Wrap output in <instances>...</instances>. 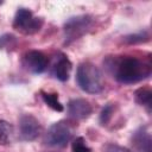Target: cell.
I'll list each match as a JSON object with an SVG mask.
<instances>
[{"label":"cell","mask_w":152,"mask_h":152,"mask_svg":"<svg viewBox=\"0 0 152 152\" xmlns=\"http://www.w3.org/2000/svg\"><path fill=\"white\" fill-rule=\"evenodd\" d=\"M132 145L137 152H152V138L146 126L139 127L133 133Z\"/></svg>","instance_id":"ba28073f"},{"label":"cell","mask_w":152,"mask_h":152,"mask_svg":"<svg viewBox=\"0 0 152 152\" xmlns=\"http://www.w3.org/2000/svg\"><path fill=\"white\" fill-rule=\"evenodd\" d=\"M134 100L138 104L144 106L148 113L152 108V91L148 88H139L134 91Z\"/></svg>","instance_id":"8fae6325"},{"label":"cell","mask_w":152,"mask_h":152,"mask_svg":"<svg viewBox=\"0 0 152 152\" xmlns=\"http://www.w3.org/2000/svg\"><path fill=\"white\" fill-rule=\"evenodd\" d=\"M71 138V128L65 121H58L48 129L44 142L52 147H64Z\"/></svg>","instance_id":"5b68a950"},{"label":"cell","mask_w":152,"mask_h":152,"mask_svg":"<svg viewBox=\"0 0 152 152\" xmlns=\"http://www.w3.org/2000/svg\"><path fill=\"white\" fill-rule=\"evenodd\" d=\"M72 69V64L65 55H59L53 65V75L57 80L65 82L70 77V72Z\"/></svg>","instance_id":"30bf717a"},{"label":"cell","mask_w":152,"mask_h":152,"mask_svg":"<svg viewBox=\"0 0 152 152\" xmlns=\"http://www.w3.org/2000/svg\"><path fill=\"white\" fill-rule=\"evenodd\" d=\"M113 110H114V107H113V104H110V103L106 104V106L102 108V110H101V113H100V122H101V125H107V124L109 122V120L112 119Z\"/></svg>","instance_id":"2e32d148"},{"label":"cell","mask_w":152,"mask_h":152,"mask_svg":"<svg viewBox=\"0 0 152 152\" xmlns=\"http://www.w3.org/2000/svg\"><path fill=\"white\" fill-rule=\"evenodd\" d=\"M113 70V77L122 84L138 83L151 75V63L135 57L114 58L109 66Z\"/></svg>","instance_id":"6da1fadb"},{"label":"cell","mask_w":152,"mask_h":152,"mask_svg":"<svg viewBox=\"0 0 152 152\" xmlns=\"http://www.w3.org/2000/svg\"><path fill=\"white\" fill-rule=\"evenodd\" d=\"M19 128L20 135L26 141H32L38 138L40 134L42 127L36 116L32 114H23L19 119Z\"/></svg>","instance_id":"8992f818"},{"label":"cell","mask_w":152,"mask_h":152,"mask_svg":"<svg viewBox=\"0 0 152 152\" xmlns=\"http://www.w3.org/2000/svg\"><path fill=\"white\" fill-rule=\"evenodd\" d=\"M76 81L78 87L88 94H99L104 86L101 70L90 62H83L78 65Z\"/></svg>","instance_id":"7a4b0ae2"},{"label":"cell","mask_w":152,"mask_h":152,"mask_svg":"<svg viewBox=\"0 0 152 152\" xmlns=\"http://www.w3.org/2000/svg\"><path fill=\"white\" fill-rule=\"evenodd\" d=\"M12 137H13V126L5 120H0V145L5 146L11 144Z\"/></svg>","instance_id":"7c38bea8"},{"label":"cell","mask_w":152,"mask_h":152,"mask_svg":"<svg viewBox=\"0 0 152 152\" xmlns=\"http://www.w3.org/2000/svg\"><path fill=\"white\" fill-rule=\"evenodd\" d=\"M42 99L45 102L46 106H49L51 109L56 110V112H63L64 107L63 104L59 102L58 100V94L56 93H45L42 91Z\"/></svg>","instance_id":"4fadbf2b"},{"label":"cell","mask_w":152,"mask_h":152,"mask_svg":"<svg viewBox=\"0 0 152 152\" xmlns=\"http://www.w3.org/2000/svg\"><path fill=\"white\" fill-rule=\"evenodd\" d=\"M103 152H131L128 148L116 145V144H107L103 147Z\"/></svg>","instance_id":"ac0fdd59"},{"label":"cell","mask_w":152,"mask_h":152,"mask_svg":"<svg viewBox=\"0 0 152 152\" xmlns=\"http://www.w3.org/2000/svg\"><path fill=\"white\" fill-rule=\"evenodd\" d=\"M1 4H2V1H0V5H1Z\"/></svg>","instance_id":"d6986e66"},{"label":"cell","mask_w":152,"mask_h":152,"mask_svg":"<svg viewBox=\"0 0 152 152\" xmlns=\"http://www.w3.org/2000/svg\"><path fill=\"white\" fill-rule=\"evenodd\" d=\"M93 17L89 14H80V15H75L69 18L63 26V31H64V43L68 45L75 40H77L78 38L83 37L88 30L93 25Z\"/></svg>","instance_id":"3957f363"},{"label":"cell","mask_w":152,"mask_h":152,"mask_svg":"<svg viewBox=\"0 0 152 152\" xmlns=\"http://www.w3.org/2000/svg\"><path fill=\"white\" fill-rule=\"evenodd\" d=\"M15 45V37L12 34H4L0 37V48L5 49V48H12Z\"/></svg>","instance_id":"e0dca14e"},{"label":"cell","mask_w":152,"mask_h":152,"mask_svg":"<svg viewBox=\"0 0 152 152\" xmlns=\"http://www.w3.org/2000/svg\"><path fill=\"white\" fill-rule=\"evenodd\" d=\"M71 148H72V152H91L90 147L86 144V140L82 137H77L72 141Z\"/></svg>","instance_id":"9a60e30c"},{"label":"cell","mask_w":152,"mask_h":152,"mask_svg":"<svg viewBox=\"0 0 152 152\" xmlns=\"http://www.w3.org/2000/svg\"><path fill=\"white\" fill-rule=\"evenodd\" d=\"M48 62H49L48 57L42 51H38V50H31L26 52L23 58L24 66L33 74L44 72L48 66Z\"/></svg>","instance_id":"52a82bcc"},{"label":"cell","mask_w":152,"mask_h":152,"mask_svg":"<svg viewBox=\"0 0 152 152\" xmlns=\"http://www.w3.org/2000/svg\"><path fill=\"white\" fill-rule=\"evenodd\" d=\"M150 39V36L146 31L144 32H138V33H133V34H128L126 37H124V42L127 44H138V43H145Z\"/></svg>","instance_id":"5bb4252c"},{"label":"cell","mask_w":152,"mask_h":152,"mask_svg":"<svg viewBox=\"0 0 152 152\" xmlns=\"http://www.w3.org/2000/svg\"><path fill=\"white\" fill-rule=\"evenodd\" d=\"M43 24V18L34 17L33 13L27 8H19L13 20V27L23 34L37 33L42 28Z\"/></svg>","instance_id":"277c9868"},{"label":"cell","mask_w":152,"mask_h":152,"mask_svg":"<svg viewBox=\"0 0 152 152\" xmlns=\"http://www.w3.org/2000/svg\"><path fill=\"white\" fill-rule=\"evenodd\" d=\"M93 112L91 104L84 99H74L68 103V114L74 119H86Z\"/></svg>","instance_id":"9c48e42d"}]
</instances>
